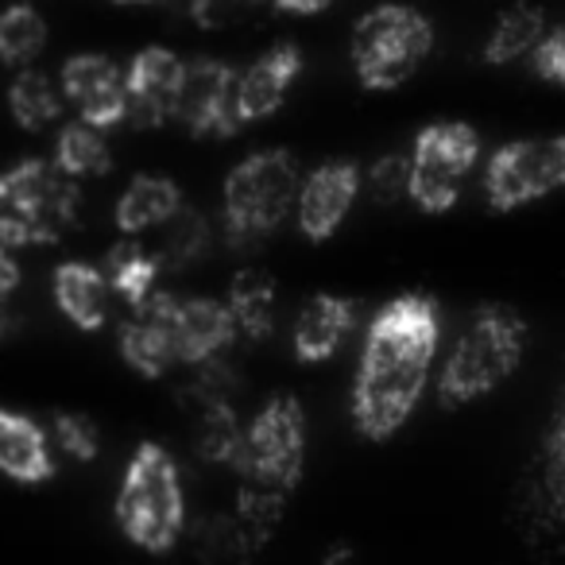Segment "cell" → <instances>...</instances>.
Segmentation results:
<instances>
[{
	"mask_svg": "<svg viewBox=\"0 0 565 565\" xmlns=\"http://www.w3.org/2000/svg\"><path fill=\"white\" fill-rule=\"evenodd\" d=\"M275 302H279V287L264 267H241L228 282L225 307L236 322V333L248 341H267L275 330Z\"/></svg>",
	"mask_w": 565,
	"mask_h": 565,
	"instance_id": "21",
	"label": "cell"
},
{
	"mask_svg": "<svg viewBox=\"0 0 565 565\" xmlns=\"http://www.w3.org/2000/svg\"><path fill=\"white\" fill-rule=\"evenodd\" d=\"M194 415V449L205 465H225L236 472L244 454V423L236 415L233 399L202 403L190 411Z\"/></svg>",
	"mask_w": 565,
	"mask_h": 565,
	"instance_id": "24",
	"label": "cell"
},
{
	"mask_svg": "<svg viewBox=\"0 0 565 565\" xmlns=\"http://www.w3.org/2000/svg\"><path fill=\"white\" fill-rule=\"evenodd\" d=\"M364 190V167L356 159H326L307 179L299 182V202H295V221L307 241L322 244L345 225L356 198Z\"/></svg>",
	"mask_w": 565,
	"mask_h": 565,
	"instance_id": "11",
	"label": "cell"
},
{
	"mask_svg": "<svg viewBox=\"0 0 565 565\" xmlns=\"http://www.w3.org/2000/svg\"><path fill=\"white\" fill-rule=\"evenodd\" d=\"M117 4H163V0H117Z\"/></svg>",
	"mask_w": 565,
	"mask_h": 565,
	"instance_id": "38",
	"label": "cell"
},
{
	"mask_svg": "<svg viewBox=\"0 0 565 565\" xmlns=\"http://www.w3.org/2000/svg\"><path fill=\"white\" fill-rule=\"evenodd\" d=\"M287 495L282 488L259 484V480H244L233 503V519L241 523V531L252 539V546L264 554V546L271 542V534L279 531L282 515H287Z\"/></svg>",
	"mask_w": 565,
	"mask_h": 565,
	"instance_id": "28",
	"label": "cell"
},
{
	"mask_svg": "<svg viewBox=\"0 0 565 565\" xmlns=\"http://www.w3.org/2000/svg\"><path fill=\"white\" fill-rule=\"evenodd\" d=\"M194 554L202 565H252L259 550L228 511V515H205L194 526Z\"/></svg>",
	"mask_w": 565,
	"mask_h": 565,
	"instance_id": "30",
	"label": "cell"
},
{
	"mask_svg": "<svg viewBox=\"0 0 565 565\" xmlns=\"http://www.w3.org/2000/svg\"><path fill=\"white\" fill-rule=\"evenodd\" d=\"M210 244H213L210 221H205L198 210H186V205H182V210L163 225V241H159L156 256H159V264H163V271H186V267H194L198 259L210 252Z\"/></svg>",
	"mask_w": 565,
	"mask_h": 565,
	"instance_id": "29",
	"label": "cell"
},
{
	"mask_svg": "<svg viewBox=\"0 0 565 565\" xmlns=\"http://www.w3.org/2000/svg\"><path fill=\"white\" fill-rule=\"evenodd\" d=\"M174 291L159 287L148 302L128 310V318L120 322L117 345L120 356L132 372H140L143 380H163L171 369H179V356H174Z\"/></svg>",
	"mask_w": 565,
	"mask_h": 565,
	"instance_id": "14",
	"label": "cell"
},
{
	"mask_svg": "<svg viewBox=\"0 0 565 565\" xmlns=\"http://www.w3.org/2000/svg\"><path fill=\"white\" fill-rule=\"evenodd\" d=\"M356 322H361V307L353 299L330 291L310 295L299 315H295V330H291L295 356L302 364H326L353 338Z\"/></svg>",
	"mask_w": 565,
	"mask_h": 565,
	"instance_id": "17",
	"label": "cell"
},
{
	"mask_svg": "<svg viewBox=\"0 0 565 565\" xmlns=\"http://www.w3.org/2000/svg\"><path fill=\"white\" fill-rule=\"evenodd\" d=\"M63 86L47 78L43 71H17L9 86V113L24 132H43V128L63 120Z\"/></svg>",
	"mask_w": 565,
	"mask_h": 565,
	"instance_id": "26",
	"label": "cell"
},
{
	"mask_svg": "<svg viewBox=\"0 0 565 565\" xmlns=\"http://www.w3.org/2000/svg\"><path fill=\"white\" fill-rule=\"evenodd\" d=\"M244 4H271V0H244Z\"/></svg>",
	"mask_w": 565,
	"mask_h": 565,
	"instance_id": "39",
	"label": "cell"
},
{
	"mask_svg": "<svg viewBox=\"0 0 565 565\" xmlns=\"http://www.w3.org/2000/svg\"><path fill=\"white\" fill-rule=\"evenodd\" d=\"M174 120L198 140H225L241 132L236 117V71L221 58H190L179 89Z\"/></svg>",
	"mask_w": 565,
	"mask_h": 565,
	"instance_id": "10",
	"label": "cell"
},
{
	"mask_svg": "<svg viewBox=\"0 0 565 565\" xmlns=\"http://www.w3.org/2000/svg\"><path fill=\"white\" fill-rule=\"evenodd\" d=\"M51 434H55L58 449L78 465L97 461V454H102V430H97L94 418L78 415V411H58L51 418Z\"/></svg>",
	"mask_w": 565,
	"mask_h": 565,
	"instance_id": "31",
	"label": "cell"
},
{
	"mask_svg": "<svg viewBox=\"0 0 565 565\" xmlns=\"http://www.w3.org/2000/svg\"><path fill=\"white\" fill-rule=\"evenodd\" d=\"M58 86H63L66 102L74 105L78 120L102 128V132L128 120L125 71L109 55H97V51L71 55L58 71Z\"/></svg>",
	"mask_w": 565,
	"mask_h": 565,
	"instance_id": "13",
	"label": "cell"
},
{
	"mask_svg": "<svg viewBox=\"0 0 565 565\" xmlns=\"http://www.w3.org/2000/svg\"><path fill=\"white\" fill-rule=\"evenodd\" d=\"M441 345V307L423 291L384 302L364 330L353 376V426L361 438L387 441L407 426L430 384Z\"/></svg>",
	"mask_w": 565,
	"mask_h": 565,
	"instance_id": "1",
	"label": "cell"
},
{
	"mask_svg": "<svg viewBox=\"0 0 565 565\" xmlns=\"http://www.w3.org/2000/svg\"><path fill=\"white\" fill-rule=\"evenodd\" d=\"M105 279H109L113 295L128 302V310L148 302L151 295L159 291V275H163V264H159L156 252L143 248L136 236H125L120 244H113L105 252V264H102Z\"/></svg>",
	"mask_w": 565,
	"mask_h": 565,
	"instance_id": "23",
	"label": "cell"
},
{
	"mask_svg": "<svg viewBox=\"0 0 565 565\" xmlns=\"http://www.w3.org/2000/svg\"><path fill=\"white\" fill-rule=\"evenodd\" d=\"M117 523L148 554H167L186 531L179 461L159 441H140L117 492Z\"/></svg>",
	"mask_w": 565,
	"mask_h": 565,
	"instance_id": "5",
	"label": "cell"
},
{
	"mask_svg": "<svg viewBox=\"0 0 565 565\" xmlns=\"http://www.w3.org/2000/svg\"><path fill=\"white\" fill-rule=\"evenodd\" d=\"M565 190V132L511 140L484 163V202L495 213H515Z\"/></svg>",
	"mask_w": 565,
	"mask_h": 565,
	"instance_id": "9",
	"label": "cell"
},
{
	"mask_svg": "<svg viewBox=\"0 0 565 565\" xmlns=\"http://www.w3.org/2000/svg\"><path fill=\"white\" fill-rule=\"evenodd\" d=\"M307 465V415L295 395H271L244 426V454L236 465L241 480L295 492Z\"/></svg>",
	"mask_w": 565,
	"mask_h": 565,
	"instance_id": "8",
	"label": "cell"
},
{
	"mask_svg": "<svg viewBox=\"0 0 565 565\" xmlns=\"http://www.w3.org/2000/svg\"><path fill=\"white\" fill-rule=\"evenodd\" d=\"M531 66L542 82L565 89V20L546 32V40H542L539 51L531 55Z\"/></svg>",
	"mask_w": 565,
	"mask_h": 565,
	"instance_id": "34",
	"label": "cell"
},
{
	"mask_svg": "<svg viewBox=\"0 0 565 565\" xmlns=\"http://www.w3.org/2000/svg\"><path fill=\"white\" fill-rule=\"evenodd\" d=\"M322 565H364V562H361V554L349 546V542H333V546L326 550Z\"/></svg>",
	"mask_w": 565,
	"mask_h": 565,
	"instance_id": "37",
	"label": "cell"
},
{
	"mask_svg": "<svg viewBox=\"0 0 565 565\" xmlns=\"http://www.w3.org/2000/svg\"><path fill=\"white\" fill-rule=\"evenodd\" d=\"M434 51V24L411 4H376L353 24L349 55L364 89H399Z\"/></svg>",
	"mask_w": 565,
	"mask_h": 565,
	"instance_id": "6",
	"label": "cell"
},
{
	"mask_svg": "<svg viewBox=\"0 0 565 565\" xmlns=\"http://www.w3.org/2000/svg\"><path fill=\"white\" fill-rule=\"evenodd\" d=\"M182 210V190L167 174H136L128 179L125 194L117 198L113 210V225L120 236H143L151 228H163L174 213Z\"/></svg>",
	"mask_w": 565,
	"mask_h": 565,
	"instance_id": "20",
	"label": "cell"
},
{
	"mask_svg": "<svg viewBox=\"0 0 565 565\" xmlns=\"http://www.w3.org/2000/svg\"><path fill=\"white\" fill-rule=\"evenodd\" d=\"M0 472L17 484H43L55 477L51 434L35 418L0 407Z\"/></svg>",
	"mask_w": 565,
	"mask_h": 565,
	"instance_id": "19",
	"label": "cell"
},
{
	"mask_svg": "<svg viewBox=\"0 0 565 565\" xmlns=\"http://www.w3.org/2000/svg\"><path fill=\"white\" fill-rule=\"evenodd\" d=\"M55 167L71 174L74 182L105 179L113 171V148L102 128L86 125V120H71L55 136Z\"/></svg>",
	"mask_w": 565,
	"mask_h": 565,
	"instance_id": "25",
	"label": "cell"
},
{
	"mask_svg": "<svg viewBox=\"0 0 565 565\" xmlns=\"http://www.w3.org/2000/svg\"><path fill=\"white\" fill-rule=\"evenodd\" d=\"M302 74V51L299 43L282 40L267 47L264 55L252 58L244 71H236V117L241 125H256L271 113L282 109L291 86Z\"/></svg>",
	"mask_w": 565,
	"mask_h": 565,
	"instance_id": "15",
	"label": "cell"
},
{
	"mask_svg": "<svg viewBox=\"0 0 565 565\" xmlns=\"http://www.w3.org/2000/svg\"><path fill=\"white\" fill-rule=\"evenodd\" d=\"M542 492H546L550 511L565 523V399L542 446Z\"/></svg>",
	"mask_w": 565,
	"mask_h": 565,
	"instance_id": "32",
	"label": "cell"
},
{
	"mask_svg": "<svg viewBox=\"0 0 565 565\" xmlns=\"http://www.w3.org/2000/svg\"><path fill=\"white\" fill-rule=\"evenodd\" d=\"M82 190L55 159H20L0 171V244L9 248H47L78 225Z\"/></svg>",
	"mask_w": 565,
	"mask_h": 565,
	"instance_id": "4",
	"label": "cell"
},
{
	"mask_svg": "<svg viewBox=\"0 0 565 565\" xmlns=\"http://www.w3.org/2000/svg\"><path fill=\"white\" fill-rule=\"evenodd\" d=\"M20 282H24V267H20V259H17V248L0 244V299L17 295Z\"/></svg>",
	"mask_w": 565,
	"mask_h": 565,
	"instance_id": "35",
	"label": "cell"
},
{
	"mask_svg": "<svg viewBox=\"0 0 565 565\" xmlns=\"http://www.w3.org/2000/svg\"><path fill=\"white\" fill-rule=\"evenodd\" d=\"M47 47V20L40 17L35 4L17 0L0 12V63L12 71H28Z\"/></svg>",
	"mask_w": 565,
	"mask_h": 565,
	"instance_id": "27",
	"label": "cell"
},
{
	"mask_svg": "<svg viewBox=\"0 0 565 565\" xmlns=\"http://www.w3.org/2000/svg\"><path fill=\"white\" fill-rule=\"evenodd\" d=\"M186 78V58L171 47H143L125 66V97H128V125L136 128H163L179 109V89Z\"/></svg>",
	"mask_w": 565,
	"mask_h": 565,
	"instance_id": "12",
	"label": "cell"
},
{
	"mask_svg": "<svg viewBox=\"0 0 565 565\" xmlns=\"http://www.w3.org/2000/svg\"><path fill=\"white\" fill-rule=\"evenodd\" d=\"M546 32H550L546 12H542L539 4H531V0H519V4H508V9L495 17L480 58H484L488 66L519 63V58L539 51V43L546 40Z\"/></svg>",
	"mask_w": 565,
	"mask_h": 565,
	"instance_id": "22",
	"label": "cell"
},
{
	"mask_svg": "<svg viewBox=\"0 0 565 565\" xmlns=\"http://www.w3.org/2000/svg\"><path fill=\"white\" fill-rule=\"evenodd\" d=\"M299 163L291 151L264 148L225 174L221 186V233L233 252H252L267 244L295 217L299 202Z\"/></svg>",
	"mask_w": 565,
	"mask_h": 565,
	"instance_id": "3",
	"label": "cell"
},
{
	"mask_svg": "<svg viewBox=\"0 0 565 565\" xmlns=\"http://www.w3.org/2000/svg\"><path fill=\"white\" fill-rule=\"evenodd\" d=\"M333 0H271V9L282 17H318V12L330 9Z\"/></svg>",
	"mask_w": 565,
	"mask_h": 565,
	"instance_id": "36",
	"label": "cell"
},
{
	"mask_svg": "<svg viewBox=\"0 0 565 565\" xmlns=\"http://www.w3.org/2000/svg\"><path fill=\"white\" fill-rule=\"evenodd\" d=\"M51 295H55L63 318L82 333H97L109 322L113 287L105 271L86 259H63L51 275Z\"/></svg>",
	"mask_w": 565,
	"mask_h": 565,
	"instance_id": "18",
	"label": "cell"
},
{
	"mask_svg": "<svg viewBox=\"0 0 565 565\" xmlns=\"http://www.w3.org/2000/svg\"><path fill=\"white\" fill-rule=\"evenodd\" d=\"M364 182H369L372 198L384 205L399 202L407 198V186H411V156H384L364 171Z\"/></svg>",
	"mask_w": 565,
	"mask_h": 565,
	"instance_id": "33",
	"label": "cell"
},
{
	"mask_svg": "<svg viewBox=\"0 0 565 565\" xmlns=\"http://www.w3.org/2000/svg\"><path fill=\"white\" fill-rule=\"evenodd\" d=\"M480 159V136L465 120H434L411 143L407 198L423 213H449Z\"/></svg>",
	"mask_w": 565,
	"mask_h": 565,
	"instance_id": "7",
	"label": "cell"
},
{
	"mask_svg": "<svg viewBox=\"0 0 565 565\" xmlns=\"http://www.w3.org/2000/svg\"><path fill=\"white\" fill-rule=\"evenodd\" d=\"M526 353V322L519 310L484 302L457 333L438 372V403L449 411L492 395L519 372Z\"/></svg>",
	"mask_w": 565,
	"mask_h": 565,
	"instance_id": "2",
	"label": "cell"
},
{
	"mask_svg": "<svg viewBox=\"0 0 565 565\" xmlns=\"http://www.w3.org/2000/svg\"><path fill=\"white\" fill-rule=\"evenodd\" d=\"M171 326H174V356H179L182 369H198L205 361H217L241 338L225 299H210V295H186V299L179 295L174 299Z\"/></svg>",
	"mask_w": 565,
	"mask_h": 565,
	"instance_id": "16",
	"label": "cell"
}]
</instances>
